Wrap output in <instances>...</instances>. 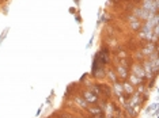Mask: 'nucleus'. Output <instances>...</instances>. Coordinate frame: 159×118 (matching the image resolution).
I'll use <instances>...</instances> for the list:
<instances>
[{
  "label": "nucleus",
  "mask_w": 159,
  "mask_h": 118,
  "mask_svg": "<svg viewBox=\"0 0 159 118\" xmlns=\"http://www.w3.org/2000/svg\"><path fill=\"white\" fill-rule=\"evenodd\" d=\"M135 73L139 76H143V68L142 67H135Z\"/></svg>",
  "instance_id": "obj_1"
},
{
  "label": "nucleus",
  "mask_w": 159,
  "mask_h": 118,
  "mask_svg": "<svg viewBox=\"0 0 159 118\" xmlns=\"http://www.w3.org/2000/svg\"><path fill=\"white\" fill-rule=\"evenodd\" d=\"M86 98H87L90 102H95V101H97L95 96H93V95H90V94H86Z\"/></svg>",
  "instance_id": "obj_2"
},
{
  "label": "nucleus",
  "mask_w": 159,
  "mask_h": 118,
  "mask_svg": "<svg viewBox=\"0 0 159 118\" xmlns=\"http://www.w3.org/2000/svg\"><path fill=\"white\" fill-rule=\"evenodd\" d=\"M7 33H8V27H7L6 30L3 31V34H2V38H0V44H2V42L4 41V38H6V34H7Z\"/></svg>",
  "instance_id": "obj_3"
},
{
  "label": "nucleus",
  "mask_w": 159,
  "mask_h": 118,
  "mask_svg": "<svg viewBox=\"0 0 159 118\" xmlns=\"http://www.w3.org/2000/svg\"><path fill=\"white\" fill-rule=\"evenodd\" d=\"M157 107H158V103H154V105H152V106H150L147 110H148V111H151V110H155Z\"/></svg>",
  "instance_id": "obj_4"
}]
</instances>
